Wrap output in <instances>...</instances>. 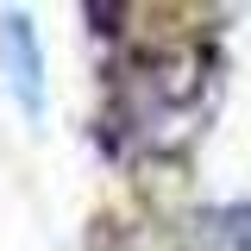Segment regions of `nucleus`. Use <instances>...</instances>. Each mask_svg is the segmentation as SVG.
<instances>
[{
    "label": "nucleus",
    "mask_w": 251,
    "mask_h": 251,
    "mask_svg": "<svg viewBox=\"0 0 251 251\" xmlns=\"http://www.w3.org/2000/svg\"><path fill=\"white\" fill-rule=\"evenodd\" d=\"M0 63H6V88L19 94V107L38 120L44 113V50H38L31 13H0Z\"/></svg>",
    "instance_id": "obj_1"
}]
</instances>
